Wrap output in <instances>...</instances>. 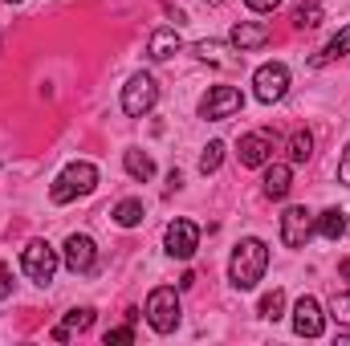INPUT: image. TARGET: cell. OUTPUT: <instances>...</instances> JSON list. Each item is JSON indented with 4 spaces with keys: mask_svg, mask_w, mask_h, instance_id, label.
Masks as SVG:
<instances>
[{
    "mask_svg": "<svg viewBox=\"0 0 350 346\" xmlns=\"http://www.w3.org/2000/svg\"><path fill=\"white\" fill-rule=\"evenodd\" d=\"M322 16H326V12H322V4H314V0H301V4L293 8V25H297V29H318Z\"/></svg>",
    "mask_w": 350,
    "mask_h": 346,
    "instance_id": "44dd1931",
    "label": "cell"
},
{
    "mask_svg": "<svg viewBox=\"0 0 350 346\" xmlns=\"http://www.w3.org/2000/svg\"><path fill=\"white\" fill-rule=\"evenodd\" d=\"M245 4H249L253 12H273V8H277L281 0H245Z\"/></svg>",
    "mask_w": 350,
    "mask_h": 346,
    "instance_id": "f546056e",
    "label": "cell"
},
{
    "mask_svg": "<svg viewBox=\"0 0 350 346\" xmlns=\"http://www.w3.org/2000/svg\"><path fill=\"white\" fill-rule=\"evenodd\" d=\"M110 343H135V326H118V330H106V346Z\"/></svg>",
    "mask_w": 350,
    "mask_h": 346,
    "instance_id": "484cf974",
    "label": "cell"
},
{
    "mask_svg": "<svg viewBox=\"0 0 350 346\" xmlns=\"http://www.w3.org/2000/svg\"><path fill=\"white\" fill-rule=\"evenodd\" d=\"M257 314H261V318H269V322H277V318L285 314V293H281V289L265 293V297H261V306H257Z\"/></svg>",
    "mask_w": 350,
    "mask_h": 346,
    "instance_id": "cb8c5ba5",
    "label": "cell"
},
{
    "mask_svg": "<svg viewBox=\"0 0 350 346\" xmlns=\"http://www.w3.org/2000/svg\"><path fill=\"white\" fill-rule=\"evenodd\" d=\"M208 4H220V0H208Z\"/></svg>",
    "mask_w": 350,
    "mask_h": 346,
    "instance_id": "1f68e13d",
    "label": "cell"
},
{
    "mask_svg": "<svg viewBox=\"0 0 350 346\" xmlns=\"http://www.w3.org/2000/svg\"><path fill=\"white\" fill-rule=\"evenodd\" d=\"M57 249L49 245V241H29L25 245V253H21V269H25V277L33 281V285H49L53 281V273H57Z\"/></svg>",
    "mask_w": 350,
    "mask_h": 346,
    "instance_id": "3957f363",
    "label": "cell"
},
{
    "mask_svg": "<svg viewBox=\"0 0 350 346\" xmlns=\"http://www.w3.org/2000/svg\"><path fill=\"white\" fill-rule=\"evenodd\" d=\"M253 94L261 98L265 106L281 102V98L289 94V70H285L281 62H265L261 70L253 74Z\"/></svg>",
    "mask_w": 350,
    "mask_h": 346,
    "instance_id": "52a82bcc",
    "label": "cell"
},
{
    "mask_svg": "<svg viewBox=\"0 0 350 346\" xmlns=\"http://www.w3.org/2000/svg\"><path fill=\"white\" fill-rule=\"evenodd\" d=\"M191 53H196L200 62H216V66L224 62V57H220V53H224V45H220V41H200V45H196Z\"/></svg>",
    "mask_w": 350,
    "mask_h": 346,
    "instance_id": "d4e9b609",
    "label": "cell"
},
{
    "mask_svg": "<svg viewBox=\"0 0 350 346\" xmlns=\"http://www.w3.org/2000/svg\"><path fill=\"white\" fill-rule=\"evenodd\" d=\"M163 245H167V257L191 261L196 249H200V224H191V220H172L167 232H163Z\"/></svg>",
    "mask_w": 350,
    "mask_h": 346,
    "instance_id": "9c48e42d",
    "label": "cell"
},
{
    "mask_svg": "<svg viewBox=\"0 0 350 346\" xmlns=\"http://www.w3.org/2000/svg\"><path fill=\"white\" fill-rule=\"evenodd\" d=\"M237 155H241V168H265L273 159V139L265 131H253V135L241 139V151Z\"/></svg>",
    "mask_w": 350,
    "mask_h": 346,
    "instance_id": "7c38bea8",
    "label": "cell"
},
{
    "mask_svg": "<svg viewBox=\"0 0 350 346\" xmlns=\"http://www.w3.org/2000/svg\"><path fill=\"white\" fill-rule=\"evenodd\" d=\"M122 163H126V175H131V179H139V183H147V179L155 175V159H151L147 151H126V155H122Z\"/></svg>",
    "mask_w": 350,
    "mask_h": 346,
    "instance_id": "d6986e66",
    "label": "cell"
},
{
    "mask_svg": "<svg viewBox=\"0 0 350 346\" xmlns=\"http://www.w3.org/2000/svg\"><path fill=\"white\" fill-rule=\"evenodd\" d=\"M293 330H297L301 338H322L326 314H322V306H318L314 297H297V302H293Z\"/></svg>",
    "mask_w": 350,
    "mask_h": 346,
    "instance_id": "8fae6325",
    "label": "cell"
},
{
    "mask_svg": "<svg viewBox=\"0 0 350 346\" xmlns=\"http://www.w3.org/2000/svg\"><path fill=\"white\" fill-rule=\"evenodd\" d=\"M147 322H151L155 334H172L175 326H179V293H175L172 285L151 289V297H147Z\"/></svg>",
    "mask_w": 350,
    "mask_h": 346,
    "instance_id": "277c9868",
    "label": "cell"
},
{
    "mask_svg": "<svg viewBox=\"0 0 350 346\" xmlns=\"http://www.w3.org/2000/svg\"><path fill=\"white\" fill-rule=\"evenodd\" d=\"M155 102H159V86H155V78H151V74H135V78L122 86V110H126L131 118L151 114V110H155Z\"/></svg>",
    "mask_w": 350,
    "mask_h": 346,
    "instance_id": "5b68a950",
    "label": "cell"
},
{
    "mask_svg": "<svg viewBox=\"0 0 350 346\" xmlns=\"http://www.w3.org/2000/svg\"><path fill=\"white\" fill-rule=\"evenodd\" d=\"M66 269H70V273H82V277L98 269V245L90 241L86 232L66 237Z\"/></svg>",
    "mask_w": 350,
    "mask_h": 346,
    "instance_id": "30bf717a",
    "label": "cell"
},
{
    "mask_svg": "<svg viewBox=\"0 0 350 346\" xmlns=\"http://www.w3.org/2000/svg\"><path fill=\"white\" fill-rule=\"evenodd\" d=\"M224 151H228V147H224L220 139H216V143H208V147H204V155H200V172H204V175L220 172V163H224Z\"/></svg>",
    "mask_w": 350,
    "mask_h": 346,
    "instance_id": "603a6c76",
    "label": "cell"
},
{
    "mask_svg": "<svg viewBox=\"0 0 350 346\" xmlns=\"http://www.w3.org/2000/svg\"><path fill=\"white\" fill-rule=\"evenodd\" d=\"M110 216H114V224H122V228H139L143 216H147V208H143V200H122Z\"/></svg>",
    "mask_w": 350,
    "mask_h": 346,
    "instance_id": "ffe728a7",
    "label": "cell"
},
{
    "mask_svg": "<svg viewBox=\"0 0 350 346\" xmlns=\"http://www.w3.org/2000/svg\"><path fill=\"white\" fill-rule=\"evenodd\" d=\"M338 57H350V25H347V29H338V33L330 37V45L314 57V66H330V62H338Z\"/></svg>",
    "mask_w": 350,
    "mask_h": 346,
    "instance_id": "ac0fdd59",
    "label": "cell"
},
{
    "mask_svg": "<svg viewBox=\"0 0 350 346\" xmlns=\"http://www.w3.org/2000/svg\"><path fill=\"white\" fill-rule=\"evenodd\" d=\"M338 179L350 187V143L342 147V159H338Z\"/></svg>",
    "mask_w": 350,
    "mask_h": 346,
    "instance_id": "f1b7e54d",
    "label": "cell"
},
{
    "mask_svg": "<svg viewBox=\"0 0 350 346\" xmlns=\"http://www.w3.org/2000/svg\"><path fill=\"white\" fill-rule=\"evenodd\" d=\"M269 269V245L257 241V237H245L237 249H232V261H228V281L237 289H257V281Z\"/></svg>",
    "mask_w": 350,
    "mask_h": 346,
    "instance_id": "6da1fadb",
    "label": "cell"
},
{
    "mask_svg": "<svg viewBox=\"0 0 350 346\" xmlns=\"http://www.w3.org/2000/svg\"><path fill=\"white\" fill-rule=\"evenodd\" d=\"M338 273H342V281H350V257L338 261Z\"/></svg>",
    "mask_w": 350,
    "mask_h": 346,
    "instance_id": "4dcf8cb0",
    "label": "cell"
},
{
    "mask_svg": "<svg viewBox=\"0 0 350 346\" xmlns=\"http://www.w3.org/2000/svg\"><path fill=\"white\" fill-rule=\"evenodd\" d=\"M8 4H21V0H8Z\"/></svg>",
    "mask_w": 350,
    "mask_h": 346,
    "instance_id": "d6a6232c",
    "label": "cell"
},
{
    "mask_svg": "<svg viewBox=\"0 0 350 346\" xmlns=\"http://www.w3.org/2000/svg\"><path fill=\"white\" fill-rule=\"evenodd\" d=\"M175 49H179V33L175 29H155L151 41H147V57L151 62H167Z\"/></svg>",
    "mask_w": 350,
    "mask_h": 346,
    "instance_id": "2e32d148",
    "label": "cell"
},
{
    "mask_svg": "<svg viewBox=\"0 0 350 346\" xmlns=\"http://www.w3.org/2000/svg\"><path fill=\"white\" fill-rule=\"evenodd\" d=\"M90 326H94V310H90V306L70 310V314H66V322H62V326H53V343H66L70 334H82V330H90Z\"/></svg>",
    "mask_w": 350,
    "mask_h": 346,
    "instance_id": "9a60e30c",
    "label": "cell"
},
{
    "mask_svg": "<svg viewBox=\"0 0 350 346\" xmlns=\"http://www.w3.org/2000/svg\"><path fill=\"white\" fill-rule=\"evenodd\" d=\"M289 187H293V168H289V163H273V168L265 172L261 191L269 196V200H285V196H289Z\"/></svg>",
    "mask_w": 350,
    "mask_h": 346,
    "instance_id": "5bb4252c",
    "label": "cell"
},
{
    "mask_svg": "<svg viewBox=\"0 0 350 346\" xmlns=\"http://www.w3.org/2000/svg\"><path fill=\"white\" fill-rule=\"evenodd\" d=\"M94 187H98V168L86 163V159H78V163H70L66 172L53 179L49 200H53V204H70V200H78V196H90Z\"/></svg>",
    "mask_w": 350,
    "mask_h": 346,
    "instance_id": "7a4b0ae2",
    "label": "cell"
},
{
    "mask_svg": "<svg viewBox=\"0 0 350 346\" xmlns=\"http://www.w3.org/2000/svg\"><path fill=\"white\" fill-rule=\"evenodd\" d=\"M314 228H318L326 241H342V237H347V212H342V208H326V212L314 220Z\"/></svg>",
    "mask_w": 350,
    "mask_h": 346,
    "instance_id": "e0dca14e",
    "label": "cell"
},
{
    "mask_svg": "<svg viewBox=\"0 0 350 346\" xmlns=\"http://www.w3.org/2000/svg\"><path fill=\"white\" fill-rule=\"evenodd\" d=\"M269 37H273V33H269V25H261V21H241V25L232 29V37H228V41H232L241 53H249V49L269 45Z\"/></svg>",
    "mask_w": 350,
    "mask_h": 346,
    "instance_id": "4fadbf2b",
    "label": "cell"
},
{
    "mask_svg": "<svg viewBox=\"0 0 350 346\" xmlns=\"http://www.w3.org/2000/svg\"><path fill=\"white\" fill-rule=\"evenodd\" d=\"M330 310H334V318H338V322H350V293H338Z\"/></svg>",
    "mask_w": 350,
    "mask_h": 346,
    "instance_id": "4316f807",
    "label": "cell"
},
{
    "mask_svg": "<svg viewBox=\"0 0 350 346\" xmlns=\"http://www.w3.org/2000/svg\"><path fill=\"white\" fill-rule=\"evenodd\" d=\"M314 212L310 208H301V204H293V208H285L281 212V245L285 249H306L310 245V237H314Z\"/></svg>",
    "mask_w": 350,
    "mask_h": 346,
    "instance_id": "8992f818",
    "label": "cell"
},
{
    "mask_svg": "<svg viewBox=\"0 0 350 346\" xmlns=\"http://www.w3.org/2000/svg\"><path fill=\"white\" fill-rule=\"evenodd\" d=\"M241 106H245V94L237 86H212L204 94V102H200V118L220 122V118H232Z\"/></svg>",
    "mask_w": 350,
    "mask_h": 346,
    "instance_id": "ba28073f",
    "label": "cell"
},
{
    "mask_svg": "<svg viewBox=\"0 0 350 346\" xmlns=\"http://www.w3.org/2000/svg\"><path fill=\"white\" fill-rule=\"evenodd\" d=\"M8 293H12V273H8V265L0 261V302H4Z\"/></svg>",
    "mask_w": 350,
    "mask_h": 346,
    "instance_id": "83f0119b",
    "label": "cell"
},
{
    "mask_svg": "<svg viewBox=\"0 0 350 346\" xmlns=\"http://www.w3.org/2000/svg\"><path fill=\"white\" fill-rule=\"evenodd\" d=\"M310 155H314V135L310 131H293L289 135V159L293 163H306Z\"/></svg>",
    "mask_w": 350,
    "mask_h": 346,
    "instance_id": "7402d4cb",
    "label": "cell"
}]
</instances>
